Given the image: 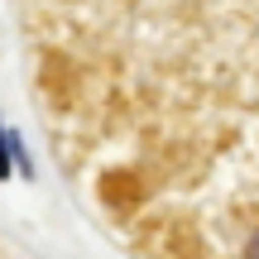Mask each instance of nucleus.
Here are the masks:
<instances>
[{"label": "nucleus", "instance_id": "f257e3e1", "mask_svg": "<svg viewBox=\"0 0 259 259\" xmlns=\"http://www.w3.org/2000/svg\"><path fill=\"white\" fill-rule=\"evenodd\" d=\"M10 173V144H5V130H0V178Z\"/></svg>", "mask_w": 259, "mask_h": 259}, {"label": "nucleus", "instance_id": "f03ea898", "mask_svg": "<svg viewBox=\"0 0 259 259\" xmlns=\"http://www.w3.org/2000/svg\"><path fill=\"white\" fill-rule=\"evenodd\" d=\"M250 259H259V235H254V240H250Z\"/></svg>", "mask_w": 259, "mask_h": 259}]
</instances>
